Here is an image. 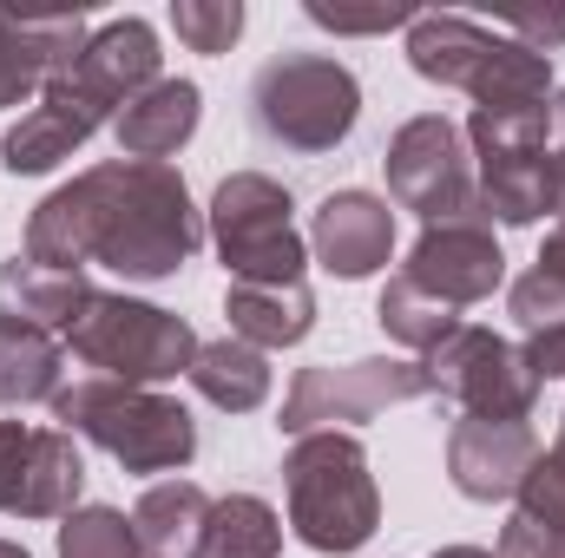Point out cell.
I'll use <instances>...</instances> for the list:
<instances>
[{
  "mask_svg": "<svg viewBox=\"0 0 565 558\" xmlns=\"http://www.w3.org/2000/svg\"><path fill=\"white\" fill-rule=\"evenodd\" d=\"M204 244V224L191 211V191L171 164L106 158L60 184L26 217V257L60 277H86V264L126 282L178 277Z\"/></svg>",
  "mask_w": 565,
  "mask_h": 558,
  "instance_id": "cell-1",
  "label": "cell"
},
{
  "mask_svg": "<svg viewBox=\"0 0 565 558\" xmlns=\"http://www.w3.org/2000/svg\"><path fill=\"white\" fill-rule=\"evenodd\" d=\"M408 66L434 86H460L473 112H520L553 99V60L467 13H415Z\"/></svg>",
  "mask_w": 565,
  "mask_h": 558,
  "instance_id": "cell-2",
  "label": "cell"
},
{
  "mask_svg": "<svg viewBox=\"0 0 565 558\" xmlns=\"http://www.w3.org/2000/svg\"><path fill=\"white\" fill-rule=\"evenodd\" d=\"M282 500L289 526L309 552H362L382 526V493L355 433H302L282 453Z\"/></svg>",
  "mask_w": 565,
  "mask_h": 558,
  "instance_id": "cell-3",
  "label": "cell"
},
{
  "mask_svg": "<svg viewBox=\"0 0 565 558\" xmlns=\"http://www.w3.org/2000/svg\"><path fill=\"white\" fill-rule=\"evenodd\" d=\"M53 420L66 433H86L93 447H106L126 473H184L198 453V420L184 401H171L158 388H132V382H106V375L60 388Z\"/></svg>",
  "mask_w": 565,
  "mask_h": 558,
  "instance_id": "cell-4",
  "label": "cell"
},
{
  "mask_svg": "<svg viewBox=\"0 0 565 558\" xmlns=\"http://www.w3.org/2000/svg\"><path fill=\"white\" fill-rule=\"evenodd\" d=\"M66 348L106 375V382H132V388H158V382H178L191 375L198 362V335L184 315L139 302V296H119V289H93L79 322L66 329Z\"/></svg>",
  "mask_w": 565,
  "mask_h": 558,
  "instance_id": "cell-5",
  "label": "cell"
},
{
  "mask_svg": "<svg viewBox=\"0 0 565 558\" xmlns=\"http://www.w3.org/2000/svg\"><path fill=\"white\" fill-rule=\"evenodd\" d=\"M250 119L282 151H335L362 119V86L329 53H277L250 79Z\"/></svg>",
  "mask_w": 565,
  "mask_h": 558,
  "instance_id": "cell-6",
  "label": "cell"
},
{
  "mask_svg": "<svg viewBox=\"0 0 565 558\" xmlns=\"http://www.w3.org/2000/svg\"><path fill=\"white\" fill-rule=\"evenodd\" d=\"M289 191L264 171H231L211 191V244L231 282H302L309 244L296 237Z\"/></svg>",
  "mask_w": 565,
  "mask_h": 558,
  "instance_id": "cell-7",
  "label": "cell"
},
{
  "mask_svg": "<svg viewBox=\"0 0 565 558\" xmlns=\"http://www.w3.org/2000/svg\"><path fill=\"white\" fill-rule=\"evenodd\" d=\"M434 375L427 362H402V355H369L349 368H296L289 395H282V433H335V427H362V420L388 415L402 401H427Z\"/></svg>",
  "mask_w": 565,
  "mask_h": 558,
  "instance_id": "cell-8",
  "label": "cell"
},
{
  "mask_svg": "<svg viewBox=\"0 0 565 558\" xmlns=\"http://www.w3.org/2000/svg\"><path fill=\"white\" fill-rule=\"evenodd\" d=\"M388 197L402 211H415L422 224H460V217H487L480 211V184H473V151L467 132L440 112L408 119L395 139H388Z\"/></svg>",
  "mask_w": 565,
  "mask_h": 558,
  "instance_id": "cell-9",
  "label": "cell"
},
{
  "mask_svg": "<svg viewBox=\"0 0 565 558\" xmlns=\"http://www.w3.org/2000/svg\"><path fill=\"white\" fill-rule=\"evenodd\" d=\"M427 375H434V395L460 401V415L473 420H526L540 401V375L526 368V348L473 322H460L427 355Z\"/></svg>",
  "mask_w": 565,
  "mask_h": 558,
  "instance_id": "cell-10",
  "label": "cell"
},
{
  "mask_svg": "<svg viewBox=\"0 0 565 558\" xmlns=\"http://www.w3.org/2000/svg\"><path fill=\"white\" fill-rule=\"evenodd\" d=\"M86 460L66 427L0 420V513L7 519H66L79 513Z\"/></svg>",
  "mask_w": 565,
  "mask_h": 558,
  "instance_id": "cell-11",
  "label": "cell"
},
{
  "mask_svg": "<svg viewBox=\"0 0 565 558\" xmlns=\"http://www.w3.org/2000/svg\"><path fill=\"white\" fill-rule=\"evenodd\" d=\"M402 277L427 296H440V302H454V309H467V302H487L507 282V257H500L487 217H460V224H427L415 237V250H408Z\"/></svg>",
  "mask_w": 565,
  "mask_h": 558,
  "instance_id": "cell-12",
  "label": "cell"
},
{
  "mask_svg": "<svg viewBox=\"0 0 565 558\" xmlns=\"http://www.w3.org/2000/svg\"><path fill=\"white\" fill-rule=\"evenodd\" d=\"M533 460H540V433H533L526 420H473V415H460L454 420V433H447V480H454L467 500H480V506L513 500Z\"/></svg>",
  "mask_w": 565,
  "mask_h": 558,
  "instance_id": "cell-13",
  "label": "cell"
},
{
  "mask_svg": "<svg viewBox=\"0 0 565 558\" xmlns=\"http://www.w3.org/2000/svg\"><path fill=\"white\" fill-rule=\"evenodd\" d=\"M158 60H164V53H158L151 20L126 13V20H106V26L86 40V53L73 60V73H60V79H73V93H86L106 119H119L145 86H158Z\"/></svg>",
  "mask_w": 565,
  "mask_h": 558,
  "instance_id": "cell-14",
  "label": "cell"
},
{
  "mask_svg": "<svg viewBox=\"0 0 565 558\" xmlns=\"http://www.w3.org/2000/svg\"><path fill=\"white\" fill-rule=\"evenodd\" d=\"M309 250H316V264L329 277L342 282L375 277L395 257V211H388V197H375V191H329L316 224H309Z\"/></svg>",
  "mask_w": 565,
  "mask_h": 558,
  "instance_id": "cell-15",
  "label": "cell"
},
{
  "mask_svg": "<svg viewBox=\"0 0 565 558\" xmlns=\"http://www.w3.org/2000/svg\"><path fill=\"white\" fill-rule=\"evenodd\" d=\"M99 126H113V119H106L86 93H73V79H46L40 106L20 112V126H7L0 164H7L13 178H40V171H53L60 158H73Z\"/></svg>",
  "mask_w": 565,
  "mask_h": 558,
  "instance_id": "cell-16",
  "label": "cell"
},
{
  "mask_svg": "<svg viewBox=\"0 0 565 558\" xmlns=\"http://www.w3.org/2000/svg\"><path fill=\"white\" fill-rule=\"evenodd\" d=\"M211 513L217 500L191 480H158L132 506L139 558H211Z\"/></svg>",
  "mask_w": 565,
  "mask_h": 558,
  "instance_id": "cell-17",
  "label": "cell"
},
{
  "mask_svg": "<svg viewBox=\"0 0 565 558\" xmlns=\"http://www.w3.org/2000/svg\"><path fill=\"white\" fill-rule=\"evenodd\" d=\"M198 112H204V93L191 79H158V86H145L139 99L113 119L119 151L139 158V164H164L178 144L198 132Z\"/></svg>",
  "mask_w": 565,
  "mask_h": 558,
  "instance_id": "cell-18",
  "label": "cell"
},
{
  "mask_svg": "<svg viewBox=\"0 0 565 558\" xmlns=\"http://www.w3.org/2000/svg\"><path fill=\"white\" fill-rule=\"evenodd\" d=\"M224 315H231V335L250 342V348H296L309 342L316 329V296L309 282H231L224 296Z\"/></svg>",
  "mask_w": 565,
  "mask_h": 558,
  "instance_id": "cell-19",
  "label": "cell"
},
{
  "mask_svg": "<svg viewBox=\"0 0 565 558\" xmlns=\"http://www.w3.org/2000/svg\"><path fill=\"white\" fill-rule=\"evenodd\" d=\"M93 282L86 277H60V270H40L33 257H7L0 264V322H26L40 335H66L86 309Z\"/></svg>",
  "mask_w": 565,
  "mask_h": 558,
  "instance_id": "cell-20",
  "label": "cell"
},
{
  "mask_svg": "<svg viewBox=\"0 0 565 558\" xmlns=\"http://www.w3.org/2000/svg\"><path fill=\"white\" fill-rule=\"evenodd\" d=\"M191 388L224 408V415H257L270 401V355L224 335V342H198V362H191Z\"/></svg>",
  "mask_w": 565,
  "mask_h": 558,
  "instance_id": "cell-21",
  "label": "cell"
},
{
  "mask_svg": "<svg viewBox=\"0 0 565 558\" xmlns=\"http://www.w3.org/2000/svg\"><path fill=\"white\" fill-rule=\"evenodd\" d=\"M473 184H480V211L500 217V224H540V217L553 211V171H546V151L480 158Z\"/></svg>",
  "mask_w": 565,
  "mask_h": 558,
  "instance_id": "cell-22",
  "label": "cell"
},
{
  "mask_svg": "<svg viewBox=\"0 0 565 558\" xmlns=\"http://www.w3.org/2000/svg\"><path fill=\"white\" fill-rule=\"evenodd\" d=\"M53 395H60V342L26 322H0V408H26Z\"/></svg>",
  "mask_w": 565,
  "mask_h": 558,
  "instance_id": "cell-23",
  "label": "cell"
},
{
  "mask_svg": "<svg viewBox=\"0 0 565 558\" xmlns=\"http://www.w3.org/2000/svg\"><path fill=\"white\" fill-rule=\"evenodd\" d=\"M375 322H382L402 348L434 355V348L460 329V309H454V302H440V296H427V289H415L408 277H395L388 289H382V302H375Z\"/></svg>",
  "mask_w": 565,
  "mask_h": 558,
  "instance_id": "cell-24",
  "label": "cell"
},
{
  "mask_svg": "<svg viewBox=\"0 0 565 558\" xmlns=\"http://www.w3.org/2000/svg\"><path fill=\"white\" fill-rule=\"evenodd\" d=\"M282 552V519L270 500L231 493L211 513V558H277Z\"/></svg>",
  "mask_w": 565,
  "mask_h": 558,
  "instance_id": "cell-25",
  "label": "cell"
},
{
  "mask_svg": "<svg viewBox=\"0 0 565 558\" xmlns=\"http://www.w3.org/2000/svg\"><path fill=\"white\" fill-rule=\"evenodd\" d=\"M60 558H139L132 519L119 506H79L60 519Z\"/></svg>",
  "mask_w": 565,
  "mask_h": 558,
  "instance_id": "cell-26",
  "label": "cell"
},
{
  "mask_svg": "<svg viewBox=\"0 0 565 558\" xmlns=\"http://www.w3.org/2000/svg\"><path fill=\"white\" fill-rule=\"evenodd\" d=\"M171 33L191 53H231L244 33V7L237 0H171Z\"/></svg>",
  "mask_w": 565,
  "mask_h": 558,
  "instance_id": "cell-27",
  "label": "cell"
},
{
  "mask_svg": "<svg viewBox=\"0 0 565 558\" xmlns=\"http://www.w3.org/2000/svg\"><path fill=\"white\" fill-rule=\"evenodd\" d=\"M520 519H533V526H559L565 533V453H540L533 466H526V480H520Z\"/></svg>",
  "mask_w": 565,
  "mask_h": 558,
  "instance_id": "cell-28",
  "label": "cell"
},
{
  "mask_svg": "<svg viewBox=\"0 0 565 558\" xmlns=\"http://www.w3.org/2000/svg\"><path fill=\"white\" fill-rule=\"evenodd\" d=\"M507 309H513V322H520L526 335L559 329V322H565V282L546 277V270H526V277L507 289Z\"/></svg>",
  "mask_w": 565,
  "mask_h": 558,
  "instance_id": "cell-29",
  "label": "cell"
},
{
  "mask_svg": "<svg viewBox=\"0 0 565 558\" xmlns=\"http://www.w3.org/2000/svg\"><path fill=\"white\" fill-rule=\"evenodd\" d=\"M316 26H329V33H388V26H415V7L408 0H395V7H329V0H309L302 7Z\"/></svg>",
  "mask_w": 565,
  "mask_h": 558,
  "instance_id": "cell-30",
  "label": "cell"
},
{
  "mask_svg": "<svg viewBox=\"0 0 565 558\" xmlns=\"http://www.w3.org/2000/svg\"><path fill=\"white\" fill-rule=\"evenodd\" d=\"M40 93H46V66H40L20 40L0 33V112H7V106H26V99H40Z\"/></svg>",
  "mask_w": 565,
  "mask_h": 558,
  "instance_id": "cell-31",
  "label": "cell"
},
{
  "mask_svg": "<svg viewBox=\"0 0 565 558\" xmlns=\"http://www.w3.org/2000/svg\"><path fill=\"white\" fill-rule=\"evenodd\" d=\"M500 558H565V533L559 526H533V519H507L500 526Z\"/></svg>",
  "mask_w": 565,
  "mask_h": 558,
  "instance_id": "cell-32",
  "label": "cell"
},
{
  "mask_svg": "<svg viewBox=\"0 0 565 558\" xmlns=\"http://www.w3.org/2000/svg\"><path fill=\"white\" fill-rule=\"evenodd\" d=\"M507 33L533 53L553 60V46H565V7H526V13H507Z\"/></svg>",
  "mask_w": 565,
  "mask_h": 558,
  "instance_id": "cell-33",
  "label": "cell"
},
{
  "mask_svg": "<svg viewBox=\"0 0 565 558\" xmlns=\"http://www.w3.org/2000/svg\"><path fill=\"white\" fill-rule=\"evenodd\" d=\"M526 368L540 375V388H546V382H565V322L526 335Z\"/></svg>",
  "mask_w": 565,
  "mask_h": 558,
  "instance_id": "cell-34",
  "label": "cell"
},
{
  "mask_svg": "<svg viewBox=\"0 0 565 558\" xmlns=\"http://www.w3.org/2000/svg\"><path fill=\"white\" fill-rule=\"evenodd\" d=\"M546 171H553V197L565 184V93L546 99Z\"/></svg>",
  "mask_w": 565,
  "mask_h": 558,
  "instance_id": "cell-35",
  "label": "cell"
},
{
  "mask_svg": "<svg viewBox=\"0 0 565 558\" xmlns=\"http://www.w3.org/2000/svg\"><path fill=\"white\" fill-rule=\"evenodd\" d=\"M533 270H546V277L565 282V224H553V237L540 244V264H533Z\"/></svg>",
  "mask_w": 565,
  "mask_h": 558,
  "instance_id": "cell-36",
  "label": "cell"
},
{
  "mask_svg": "<svg viewBox=\"0 0 565 558\" xmlns=\"http://www.w3.org/2000/svg\"><path fill=\"white\" fill-rule=\"evenodd\" d=\"M434 558H500V552H487V546H440Z\"/></svg>",
  "mask_w": 565,
  "mask_h": 558,
  "instance_id": "cell-37",
  "label": "cell"
},
{
  "mask_svg": "<svg viewBox=\"0 0 565 558\" xmlns=\"http://www.w3.org/2000/svg\"><path fill=\"white\" fill-rule=\"evenodd\" d=\"M0 558H26V546H13V539H0Z\"/></svg>",
  "mask_w": 565,
  "mask_h": 558,
  "instance_id": "cell-38",
  "label": "cell"
},
{
  "mask_svg": "<svg viewBox=\"0 0 565 558\" xmlns=\"http://www.w3.org/2000/svg\"><path fill=\"white\" fill-rule=\"evenodd\" d=\"M553 211H559V224H565V184H559V197H553Z\"/></svg>",
  "mask_w": 565,
  "mask_h": 558,
  "instance_id": "cell-39",
  "label": "cell"
}]
</instances>
